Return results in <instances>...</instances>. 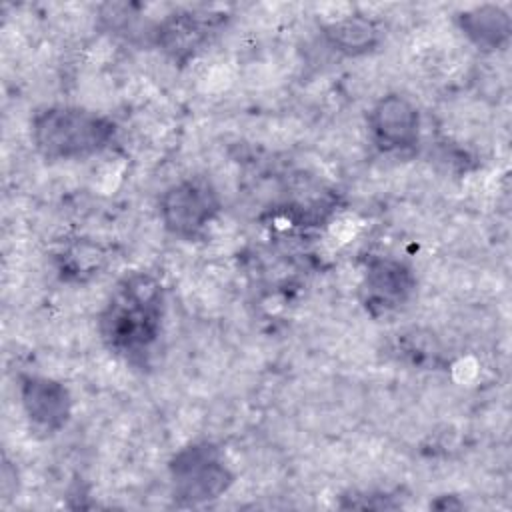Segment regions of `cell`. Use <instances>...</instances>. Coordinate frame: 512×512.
Instances as JSON below:
<instances>
[{"label": "cell", "instance_id": "obj_9", "mask_svg": "<svg viewBox=\"0 0 512 512\" xmlns=\"http://www.w3.org/2000/svg\"><path fill=\"white\" fill-rule=\"evenodd\" d=\"M320 34L324 44L344 58L366 56L374 52L384 40L382 24L362 12L344 14L322 24Z\"/></svg>", "mask_w": 512, "mask_h": 512}, {"label": "cell", "instance_id": "obj_3", "mask_svg": "<svg viewBox=\"0 0 512 512\" xmlns=\"http://www.w3.org/2000/svg\"><path fill=\"white\" fill-rule=\"evenodd\" d=\"M170 490L178 506H202L224 496L236 474L222 448L210 440H198L176 450L168 462Z\"/></svg>", "mask_w": 512, "mask_h": 512}, {"label": "cell", "instance_id": "obj_6", "mask_svg": "<svg viewBox=\"0 0 512 512\" xmlns=\"http://www.w3.org/2000/svg\"><path fill=\"white\" fill-rule=\"evenodd\" d=\"M414 294L416 274L406 262L390 256L368 258L358 284V300L368 316H392L400 312Z\"/></svg>", "mask_w": 512, "mask_h": 512}, {"label": "cell", "instance_id": "obj_2", "mask_svg": "<svg viewBox=\"0 0 512 512\" xmlns=\"http://www.w3.org/2000/svg\"><path fill=\"white\" fill-rule=\"evenodd\" d=\"M116 136V122L74 104L40 108L30 120V142L46 162L86 160L104 152Z\"/></svg>", "mask_w": 512, "mask_h": 512}, {"label": "cell", "instance_id": "obj_1", "mask_svg": "<svg viewBox=\"0 0 512 512\" xmlns=\"http://www.w3.org/2000/svg\"><path fill=\"white\" fill-rule=\"evenodd\" d=\"M164 312L162 282L144 270L126 272L116 280L98 314L104 348L126 362H142L162 334Z\"/></svg>", "mask_w": 512, "mask_h": 512}, {"label": "cell", "instance_id": "obj_5", "mask_svg": "<svg viewBox=\"0 0 512 512\" xmlns=\"http://www.w3.org/2000/svg\"><path fill=\"white\" fill-rule=\"evenodd\" d=\"M226 12L210 8H176L150 28V40L168 58L186 64L224 28Z\"/></svg>", "mask_w": 512, "mask_h": 512}, {"label": "cell", "instance_id": "obj_7", "mask_svg": "<svg viewBox=\"0 0 512 512\" xmlns=\"http://www.w3.org/2000/svg\"><path fill=\"white\" fill-rule=\"evenodd\" d=\"M368 134L382 154H406L416 150L422 134L418 106L400 92L380 96L368 112Z\"/></svg>", "mask_w": 512, "mask_h": 512}, {"label": "cell", "instance_id": "obj_10", "mask_svg": "<svg viewBox=\"0 0 512 512\" xmlns=\"http://www.w3.org/2000/svg\"><path fill=\"white\" fill-rule=\"evenodd\" d=\"M454 20L462 36L484 54L500 52L510 42L512 18L500 4H478L460 10Z\"/></svg>", "mask_w": 512, "mask_h": 512}, {"label": "cell", "instance_id": "obj_4", "mask_svg": "<svg viewBox=\"0 0 512 512\" xmlns=\"http://www.w3.org/2000/svg\"><path fill=\"white\" fill-rule=\"evenodd\" d=\"M222 212V198L208 176H184L158 198V216L164 230L180 240H196L204 236L210 224Z\"/></svg>", "mask_w": 512, "mask_h": 512}, {"label": "cell", "instance_id": "obj_8", "mask_svg": "<svg viewBox=\"0 0 512 512\" xmlns=\"http://www.w3.org/2000/svg\"><path fill=\"white\" fill-rule=\"evenodd\" d=\"M18 396L26 422L36 436H56L70 422L74 402L68 386L60 380L42 374H22Z\"/></svg>", "mask_w": 512, "mask_h": 512}, {"label": "cell", "instance_id": "obj_11", "mask_svg": "<svg viewBox=\"0 0 512 512\" xmlns=\"http://www.w3.org/2000/svg\"><path fill=\"white\" fill-rule=\"evenodd\" d=\"M338 502L340 508H360V510H390L400 508V502L392 500L386 492H348L346 496H340Z\"/></svg>", "mask_w": 512, "mask_h": 512}]
</instances>
